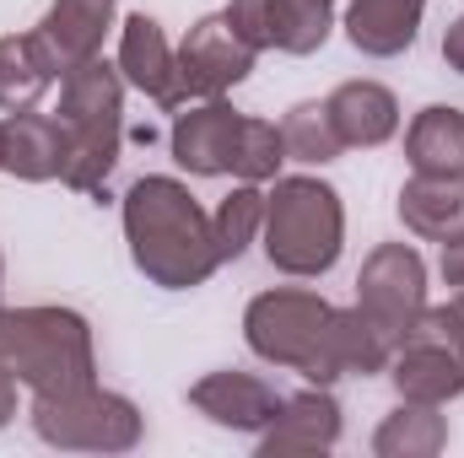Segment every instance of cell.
I'll use <instances>...</instances> for the list:
<instances>
[{"label":"cell","mask_w":464,"mask_h":458,"mask_svg":"<svg viewBox=\"0 0 464 458\" xmlns=\"http://www.w3.org/2000/svg\"><path fill=\"white\" fill-rule=\"evenodd\" d=\"M443 60H449V71L464 76V16H454L449 33H443Z\"/></svg>","instance_id":"28"},{"label":"cell","mask_w":464,"mask_h":458,"mask_svg":"<svg viewBox=\"0 0 464 458\" xmlns=\"http://www.w3.org/2000/svg\"><path fill=\"white\" fill-rule=\"evenodd\" d=\"M405 157L427 178H464V109H421L405 129Z\"/></svg>","instance_id":"18"},{"label":"cell","mask_w":464,"mask_h":458,"mask_svg":"<svg viewBox=\"0 0 464 458\" xmlns=\"http://www.w3.org/2000/svg\"><path fill=\"white\" fill-rule=\"evenodd\" d=\"M281 140H286V162H303V167H324L346 151V140H341L324 103H297L281 119Z\"/></svg>","instance_id":"23"},{"label":"cell","mask_w":464,"mask_h":458,"mask_svg":"<svg viewBox=\"0 0 464 458\" xmlns=\"http://www.w3.org/2000/svg\"><path fill=\"white\" fill-rule=\"evenodd\" d=\"M237 129L243 114L222 103V98H206V103H184L173 114L168 129V146H173V162L195 178H222L232 173V151H237Z\"/></svg>","instance_id":"9"},{"label":"cell","mask_w":464,"mask_h":458,"mask_svg":"<svg viewBox=\"0 0 464 458\" xmlns=\"http://www.w3.org/2000/svg\"><path fill=\"white\" fill-rule=\"evenodd\" d=\"M124 243H130L135 270L162 291H195L222 270L211 216L168 173H146V178L130 184V195H124Z\"/></svg>","instance_id":"1"},{"label":"cell","mask_w":464,"mask_h":458,"mask_svg":"<svg viewBox=\"0 0 464 458\" xmlns=\"http://www.w3.org/2000/svg\"><path fill=\"white\" fill-rule=\"evenodd\" d=\"M341 443V405L330 399V388H303L292 399H281L276 421L259 432V453H330Z\"/></svg>","instance_id":"11"},{"label":"cell","mask_w":464,"mask_h":458,"mask_svg":"<svg viewBox=\"0 0 464 458\" xmlns=\"http://www.w3.org/2000/svg\"><path fill=\"white\" fill-rule=\"evenodd\" d=\"M324 109L346 146H383L400 129V98L383 81H341L324 98Z\"/></svg>","instance_id":"17"},{"label":"cell","mask_w":464,"mask_h":458,"mask_svg":"<svg viewBox=\"0 0 464 458\" xmlns=\"http://www.w3.org/2000/svg\"><path fill=\"white\" fill-rule=\"evenodd\" d=\"M11 415H16V372L0 356V426H11Z\"/></svg>","instance_id":"29"},{"label":"cell","mask_w":464,"mask_h":458,"mask_svg":"<svg viewBox=\"0 0 464 458\" xmlns=\"http://www.w3.org/2000/svg\"><path fill=\"white\" fill-rule=\"evenodd\" d=\"M0 340H5V308H0Z\"/></svg>","instance_id":"31"},{"label":"cell","mask_w":464,"mask_h":458,"mask_svg":"<svg viewBox=\"0 0 464 458\" xmlns=\"http://www.w3.org/2000/svg\"><path fill=\"white\" fill-rule=\"evenodd\" d=\"M60 124L71 135L65 173L60 184L76 195H92L98 205L109 200V178L119 167L124 146V76L103 54L60 76Z\"/></svg>","instance_id":"3"},{"label":"cell","mask_w":464,"mask_h":458,"mask_svg":"<svg viewBox=\"0 0 464 458\" xmlns=\"http://www.w3.org/2000/svg\"><path fill=\"white\" fill-rule=\"evenodd\" d=\"M65 151L71 135L54 114H11L5 124V173H16L22 184H49L65 173Z\"/></svg>","instance_id":"16"},{"label":"cell","mask_w":464,"mask_h":458,"mask_svg":"<svg viewBox=\"0 0 464 458\" xmlns=\"http://www.w3.org/2000/svg\"><path fill=\"white\" fill-rule=\"evenodd\" d=\"M259 237H265V259L281 275L319 281L341 259L346 205H341V195L324 178H308V173L276 178V189L265 195V227H259Z\"/></svg>","instance_id":"4"},{"label":"cell","mask_w":464,"mask_h":458,"mask_svg":"<svg viewBox=\"0 0 464 458\" xmlns=\"http://www.w3.org/2000/svg\"><path fill=\"white\" fill-rule=\"evenodd\" d=\"M438 270H443L449 286H464V232L443 237V259H438Z\"/></svg>","instance_id":"27"},{"label":"cell","mask_w":464,"mask_h":458,"mask_svg":"<svg viewBox=\"0 0 464 458\" xmlns=\"http://www.w3.org/2000/svg\"><path fill=\"white\" fill-rule=\"evenodd\" d=\"M443 448H449V421L438 415V405L400 399V410L383 415V426L372 432V453L378 458H432Z\"/></svg>","instance_id":"21"},{"label":"cell","mask_w":464,"mask_h":458,"mask_svg":"<svg viewBox=\"0 0 464 458\" xmlns=\"http://www.w3.org/2000/svg\"><path fill=\"white\" fill-rule=\"evenodd\" d=\"M0 173H5V124H0Z\"/></svg>","instance_id":"30"},{"label":"cell","mask_w":464,"mask_h":458,"mask_svg":"<svg viewBox=\"0 0 464 458\" xmlns=\"http://www.w3.org/2000/svg\"><path fill=\"white\" fill-rule=\"evenodd\" d=\"M114 11H119V0H49V11L38 22V38H44L49 60L60 65V76L103 54Z\"/></svg>","instance_id":"12"},{"label":"cell","mask_w":464,"mask_h":458,"mask_svg":"<svg viewBox=\"0 0 464 458\" xmlns=\"http://www.w3.org/2000/svg\"><path fill=\"white\" fill-rule=\"evenodd\" d=\"M281 162H286V140H281V124L243 114V129H237V151H232V173H237L243 184H270V178H281Z\"/></svg>","instance_id":"25"},{"label":"cell","mask_w":464,"mask_h":458,"mask_svg":"<svg viewBox=\"0 0 464 458\" xmlns=\"http://www.w3.org/2000/svg\"><path fill=\"white\" fill-rule=\"evenodd\" d=\"M54 81H60V65L49 60L38 33H5L0 38V109L5 114H27Z\"/></svg>","instance_id":"19"},{"label":"cell","mask_w":464,"mask_h":458,"mask_svg":"<svg viewBox=\"0 0 464 458\" xmlns=\"http://www.w3.org/2000/svg\"><path fill=\"white\" fill-rule=\"evenodd\" d=\"M427 0H351L346 5V38L367 60H394L416 43Z\"/></svg>","instance_id":"15"},{"label":"cell","mask_w":464,"mask_h":458,"mask_svg":"<svg viewBox=\"0 0 464 458\" xmlns=\"http://www.w3.org/2000/svg\"><path fill=\"white\" fill-rule=\"evenodd\" d=\"M356 308L362 319L383 335L389 345H400L421 308H427V264L411 243H378L367 259H362V275H356Z\"/></svg>","instance_id":"7"},{"label":"cell","mask_w":464,"mask_h":458,"mask_svg":"<svg viewBox=\"0 0 464 458\" xmlns=\"http://www.w3.org/2000/svg\"><path fill=\"white\" fill-rule=\"evenodd\" d=\"M286 394H276L265 377L254 372H211L189 388V405L211 421V426H227V432H265L276 421Z\"/></svg>","instance_id":"10"},{"label":"cell","mask_w":464,"mask_h":458,"mask_svg":"<svg viewBox=\"0 0 464 458\" xmlns=\"http://www.w3.org/2000/svg\"><path fill=\"white\" fill-rule=\"evenodd\" d=\"M335 27V0H270V49L319 54Z\"/></svg>","instance_id":"22"},{"label":"cell","mask_w":464,"mask_h":458,"mask_svg":"<svg viewBox=\"0 0 464 458\" xmlns=\"http://www.w3.org/2000/svg\"><path fill=\"white\" fill-rule=\"evenodd\" d=\"M222 16L248 49H270V0H227Z\"/></svg>","instance_id":"26"},{"label":"cell","mask_w":464,"mask_h":458,"mask_svg":"<svg viewBox=\"0 0 464 458\" xmlns=\"http://www.w3.org/2000/svg\"><path fill=\"white\" fill-rule=\"evenodd\" d=\"M454 308H459V313H464V297H459V302H454Z\"/></svg>","instance_id":"33"},{"label":"cell","mask_w":464,"mask_h":458,"mask_svg":"<svg viewBox=\"0 0 464 458\" xmlns=\"http://www.w3.org/2000/svg\"><path fill=\"white\" fill-rule=\"evenodd\" d=\"M243 340L259 361L292 367L319 388L351 377V319L346 308H330L319 291H297V286L259 291L243 313Z\"/></svg>","instance_id":"2"},{"label":"cell","mask_w":464,"mask_h":458,"mask_svg":"<svg viewBox=\"0 0 464 458\" xmlns=\"http://www.w3.org/2000/svg\"><path fill=\"white\" fill-rule=\"evenodd\" d=\"M0 281H5V253H0Z\"/></svg>","instance_id":"32"},{"label":"cell","mask_w":464,"mask_h":458,"mask_svg":"<svg viewBox=\"0 0 464 458\" xmlns=\"http://www.w3.org/2000/svg\"><path fill=\"white\" fill-rule=\"evenodd\" d=\"M0 356L16 372V383L33 388V399H60V394H82L98 383L92 324L76 308H16V313H5Z\"/></svg>","instance_id":"5"},{"label":"cell","mask_w":464,"mask_h":458,"mask_svg":"<svg viewBox=\"0 0 464 458\" xmlns=\"http://www.w3.org/2000/svg\"><path fill=\"white\" fill-rule=\"evenodd\" d=\"M33 432L49 448H71V453H130L140 443V410L109 394V388H82V394H60V399H33Z\"/></svg>","instance_id":"6"},{"label":"cell","mask_w":464,"mask_h":458,"mask_svg":"<svg viewBox=\"0 0 464 458\" xmlns=\"http://www.w3.org/2000/svg\"><path fill=\"white\" fill-rule=\"evenodd\" d=\"M119 76L124 87L146 92L157 109H173V49H168V33L157 16L135 11L124 16V33H119Z\"/></svg>","instance_id":"14"},{"label":"cell","mask_w":464,"mask_h":458,"mask_svg":"<svg viewBox=\"0 0 464 458\" xmlns=\"http://www.w3.org/2000/svg\"><path fill=\"white\" fill-rule=\"evenodd\" d=\"M400 222H405V232H416L427 243H443V237L464 232V178H427V173H416L400 189Z\"/></svg>","instance_id":"20"},{"label":"cell","mask_w":464,"mask_h":458,"mask_svg":"<svg viewBox=\"0 0 464 458\" xmlns=\"http://www.w3.org/2000/svg\"><path fill=\"white\" fill-rule=\"evenodd\" d=\"M259 227H265V195H259V184H237L227 200L211 211L217 259H222V264L243 259V253H248V243L259 237Z\"/></svg>","instance_id":"24"},{"label":"cell","mask_w":464,"mask_h":458,"mask_svg":"<svg viewBox=\"0 0 464 458\" xmlns=\"http://www.w3.org/2000/svg\"><path fill=\"white\" fill-rule=\"evenodd\" d=\"M254 60H259V49H248V43L232 33V22L222 11H217V16H200V22L184 33V43L173 49V109L232 92L237 81H248Z\"/></svg>","instance_id":"8"},{"label":"cell","mask_w":464,"mask_h":458,"mask_svg":"<svg viewBox=\"0 0 464 458\" xmlns=\"http://www.w3.org/2000/svg\"><path fill=\"white\" fill-rule=\"evenodd\" d=\"M389 383L400 399L411 405H449L464 394V350L454 345H432V340H405L389 356Z\"/></svg>","instance_id":"13"}]
</instances>
